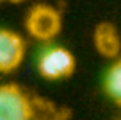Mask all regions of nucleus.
<instances>
[{
	"mask_svg": "<svg viewBox=\"0 0 121 120\" xmlns=\"http://www.w3.org/2000/svg\"><path fill=\"white\" fill-rule=\"evenodd\" d=\"M38 72L46 81H64L75 74L77 59L73 52L60 45H50L38 57Z\"/></svg>",
	"mask_w": 121,
	"mask_h": 120,
	"instance_id": "obj_1",
	"label": "nucleus"
},
{
	"mask_svg": "<svg viewBox=\"0 0 121 120\" xmlns=\"http://www.w3.org/2000/svg\"><path fill=\"white\" fill-rule=\"evenodd\" d=\"M25 29L38 41H52L62 29L60 13L48 4H36L25 16Z\"/></svg>",
	"mask_w": 121,
	"mask_h": 120,
	"instance_id": "obj_2",
	"label": "nucleus"
},
{
	"mask_svg": "<svg viewBox=\"0 0 121 120\" xmlns=\"http://www.w3.org/2000/svg\"><path fill=\"white\" fill-rule=\"evenodd\" d=\"M0 120H34V104L18 84H0Z\"/></svg>",
	"mask_w": 121,
	"mask_h": 120,
	"instance_id": "obj_3",
	"label": "nucleus"
},
{
	"mask_svg": "<svg viewBox=\"0 0 121 120\" xmlns=\"http://www.w3.org/2000/svg\"><path fill=\"white\" fill-rule=\"evenodd\" d=\"M25 57V41L11 29H0V74H11Z\"/></svg>",
	"mask_w": 121,
	"mask_h": 120,
	"instance_id": "obj_4",
	"label": "nucleus"
},
{
	"mask_svg": "<svg viewBox=\"0 0 121 120\" xmlns=\"http://www.w3.org/2000/svg\"><path fill=\"white\" fill-rule=\"evenodd\" d=\"M93 45L96 52L105 59H117L121 52V34L117 27L110 22H102L95 27Z\"/></svg>",
	"mask_w": 121,
	"mask_h": 120,
	"instance_id": "obj_5",
	"label": "nucleus"
},
{
	"mask_svg": "<svg viewBox=\"0 0 121 120\" xmlns=\"http://www.w3.org/2000/svg\"><path fill=\"white\" fill-rule=\"evenodd\" d=\"M103 90L107 97L121 108V56L112 61L103 77Z\"/></svg>",
	"mask_w": 121,
	"mask_h": 120,
	"instance_id": "obj_6",
	"label": "nucleus"
},
{
	"mask_svg": "<svg viewBox=\"0 0 121 120\" xmlns=\"http://www.w3.org/2000/svg\"><path fill=\"white\" fill-rule=\"evenodd\" d=\"M9 2H23V0H9Z\"/></svg>",
	"mask_w": 121,
	"mask_h": 120,
	"instance_id": "obj_7",
	"label": "nucleus"
},
{
	"mask_svg": "<svg viewBox=\"0 0 121 120\" xmlns=\"http://www.w3.org/2000/svg\"><path fill=\"white\" fill-rule=\"evenodd\" d=\"M0 2H2V0H0Z\"/></svg>",
	"mask_w": 121,
	"mask_h": 120,
	"instance_id": "obj_8",
	"label": "nucleus"
}]
</instances>
